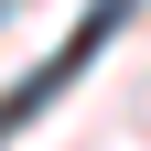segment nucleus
Here are the masks:
<instances>
[{"mask_svg": "<svg viewBox=\"0 0 151 151\" xmlns=\"http://www.w3.org/2000/svg\"><path fill=\"white\" fill-rule=\"evenodd\" d=\"M0 22H11V0H0Z\"/></svg>", "mask_w": 151, "mask_h": 151, "instance_id": "nucleus-1", "label": "nucleus"}]
</instances>
